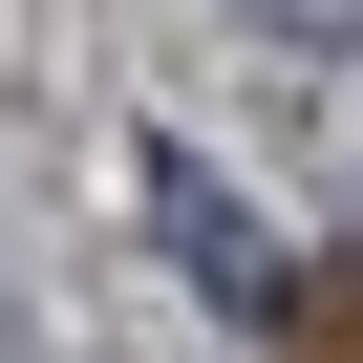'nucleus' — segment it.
Masks as SVG:
<instances>
[{
    "mask_svg": "<svg viewBox=\"0 0 363 363\" xmlns=\"http://www.w3.org/2000/svg\"><path fill=\"white\" fill-rule=\"evenodd\" d=\"M150 214H171V257H193V299H214V320H299V299H363V278H299V257H278V235L214 193L193 150H150Z\"/></svg>",
    "mask_w": 363,
    "mask_h": 363,
    "instance_id": "obj_1",
    "label": "nucleus"
},
{
    "mask_svg": "<svg viewBox=\"0 0 363 363\" xmlns=\"http://www.w3.org/2000/svg\"><path fill=\"white\" fill-rule=\"evenodd\" d=\"M257 22H278V43H363V0H257Z\"/></svg>",
    "mask_w": 363,
    "mask_h": 363,
    "instance_id": "obj_2",
    "label": "nucleus"
}]
</instances>
